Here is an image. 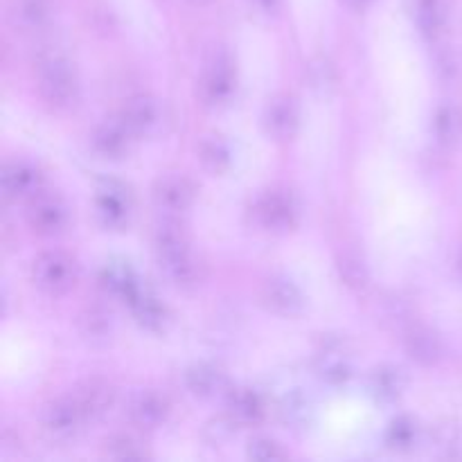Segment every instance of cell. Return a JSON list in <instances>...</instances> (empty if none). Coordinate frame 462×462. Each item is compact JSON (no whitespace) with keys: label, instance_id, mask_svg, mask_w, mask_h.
Returning a JSON list of instances; mask_svg holds the SVG:
<instances>
[{"label":"cell","instance_id":"83f0119b","mask_svg":"<svg viewBox=\"0 0 462 462\" xmlns=\"http://www.w3.org/2000/svg\"><path fill=\"white\" fill-rule=\"evenodd\" d=\"M338 273L347 287L361 289L368 284V269H365L364 260L355 253H346V255L338 257Z\"/></svg>","mask_w":462,"mask_h":462},{"label":"cell","instance_id":"3957f363","mask_svg":"<svg viewBox=\"0 0 462 462\" xmlns=\"http://www.w3.org/2000/svg\"><path fill=\"white\" fill-rule=\"evenodd\" d=\"M32 278L41 291L50 296L66 293L75 284L77 264L66 251H45L32 264Z\"/></svg>","mask_w":462,"mask_h":462},{"label":"cell","instance_id":"cb8c5ba5","mask_svg":"<svg viewBox=\"0 0 462 462\" xmlns=\"http://www.w3.org/2000/svg\"><path fill=\"white\" fill-rule=\"evenodd\" d=\"M230 413L237 422H257L264 413V402L251 388H239L230 395Z\"/></svg>","mask_w":462,"mask_h":462},{"label":"cell","instance_id":"9c48e42d","mask_svg":"<svg viewBox=\"0 0 462 462\" xmlns=\"http://www.w3.org/2000/svg\"><path fill=\"white\" fill-rule=\"evenodd\" d=\"M75 400L86 420H99L116 404V391L104 379H88L75 393Z\"/></svg>","mask_w":462,"mask_h":462},{"label":"cell","instance_id":"6da1fadb","mask_svg":"<svg viewBox=\"0 0 462 462\" xmlns=\"http://www.w3.org/2000/svg\"><path fill=\"white\" fill-rule=\"evenodd\" d=\"M161 269L179 287H192L199 280V264L189 251V239L179 224H162L156 233Z\"/></svg>","mask_w":462,"mask_h":462},{"label":"cell","instance_id":"ffe728a7","mask_svg":"<svg viewBox=\"0 0 462 462\" xmlns=\"http://www.w3.org/2000/svg\"><path fill=\"white\" fill-rule=\"evenodd\" d=\"M131 311H134L135 320H138L143 328L147 329H161L167 320L165 307L158 302L156 296H152L149 291L140 289L134 298L129 300Z\"/></svg>","mask_w":462,"mask_h":462},{"label":"cell","instance_id":"2e32d148","mask_svg":"<svg viewBox=\"0 0 462 462\" xmlns=\"http://www.w3.org/2000/svg\"><path fill=\"white\" fill-rule=\"evenodd\" d=\"M12 18L23 32H39L52 18V3L50 0H14Z\"/></svg>","mask_w":462,"mask_h":462},{"label":"cell","instance_id":"9a60e30c","mask_svg":"<svg viewBox=\"0 0 462 462\" xmlns=\"http://www.w3.org/2000/svg\"><path fill=\"white\" fill-rule=\"evenodd\" d=\"M97 212L106 226H122L129 217V194L122 185L108 183L97 194Z\"/></svg>","mask_w":462,"mask_h":462},{"label":"cell","instance_id":"5b68a950","mask_svg":"<svg viewBox=\"0 0 462 462\" xmlns=\"http://www.w3.org/2000/svg\"><path fill=\"white\" fill-rule=\"evenodd\" d=\"M264 302L280 316H298L305 310V293L293 280L275 275L264 284Z\"/></svg>","mask_w":462,"mask_h":462},{"label":"cell","instance_id":"f1b7e54d","mask_svg":"<svg viewBox=\"0 0 462 462\" xmlns=\"http://www.w3.org/2000/svg\"><path fill=\"white\" fill-rule=\"evenodd\" d=\"M415 438H418V427L411 418H397L395 422L388 427L386 442L393 449H411L415 445Z\"/></svg>","mask_w":462,"mask_h":462},{"label":"cell","instance_id":"8fae6325","mask_svg":"<svg viewBox=\"0 0 462 462\" xmlns=\"http://www.w3.org/2000/svg\"><path fill=\"white\" fill-rule=\"evenodd\" d=\"M404 346L411 359L420 365H433L442 356L440 337L433 329L422 328V325H415V328L409 329V334L404 338Z\"/></svg>","mask_w":462,"mask_h":462},{"label":"cell","instance_id":"4fadbf2b","mask_svg":"<svg viewBox=\"0 0 462 462\" xmlns=\"http://www.w3.org/2000/svg\"><path fill=\"white\" fill-rule=\"evenodd\" d=\"M203 97L212 104H221L230 99L235 90V70L228 59H217L210 70L203 77Z\"/></svg>","mask_w":462,"mask_h":462},{"label":"cell","instance_id":"d6a6232c","mask_svg":"<svg viewBox=\"0 0 462 462\" xmlns=\"http://www.w3.org/2000/svg\"><path fill=\"white\" fill-rule=\"evenodd\" d=\"M248 456L255 460H280L284 458V451L280 449V445L271 438H257L248 447Z\"/></svg>","mask_w":462,"mask_h":462},{"label":"cell","instance_id":"7402d4cb","mask_svg":"<svg viewBox=\"0 0 462 462\" xmlns=\"http://www.w3.org/2000/svg\"><path fill=\"white\" fill-rule=\"evenodd\" d=\"M102 284L111 293L125 298V302H129L131 298H134L135 293L143 289L138 284V280H135V275L131 273L129 266H122V264L106 266V269H104V273H102Z\"/></svg>","mask_w":462,"mask_h":462},{"label":"cell","instance_id":"4dcf8cb0","mask_svg":"<svg viewBox=\"0 0 462 462\" xmlns=\"http://www.w3.org/2000/svg\"><path fill=\"white\" fill-rule=\"evenodd\" d=\"M108 456L117 460H140L144 458V449L140 447L138 440H134L131 436H116L113 440L106 442Z\"/></svg>","mask_w":462,"mask_h":462},{"label":"cell","instance_id":"7a4b0ae2","mask_svg":"<svg viewBox=\"0 0 462 462\" xmlns=\"http://www.w3.org/2000/svg\"><path fill=\"white\" fill-rule=\"evenodd\" d=\"M36 72H39V90L45 102L59 108L75 102L79 84H77L75 68L61 52L50 50V52L41 54Z\"/></svg>","mask_w":462,"mask_h":462},{"label":"cell","instance_id":"484cf974","mask_svg":"<svg viewBox=\"0 0 462 462\" xmlns=\"http://www.w3.org/2000/svg\"><path fill=\"white\" fill-rule=\"evenodd\" d=\"M79 329L90 341H104L111 334V316L102 307H88L79 316Z\"/></svg>","mask_w":462,"mask_h":462},{"label":"cell","instance_id":"603a6c76","mask_svg":"<svg viewBox=\"0 0 462 462\" xmlns=\"http://www.w3.org/2000/svg\"><path fill=\"white\" fill-rule=\"evenodd\" d=\"M199 158L215 174L226 171L230 167V162H233V153H230L228 143L221 140L219 135H208L206 140H201V144H199Z\"/></svg>","mask_w":462,"mask_h":462},{"label":"cell","instance_id":"ba28073f","mask_svg":"<svg viewBox=\"0 0 462 462\" xmlns=\"http://www.w3.org/2000/svg\"><path fill=\"white\" fill-rule=\"evenodd\" d=\"M86 422L84 413H81L79 404H77L75 397H66V400H57L54 404H50L45 409L43 424L48 429L50 436L54 438H72L81 429V424Z\"/></svg>","mask_w":462,"mask_h":462},{"label":"cell","instance_id":"44dd1931","mask_svg":"<svg viewBox=\"0 0 462 462\" xmlns=\"http://www.w3.org/2000/svg\"><path fill=\"white\" fill-rule=\"evenodd\" d=\"M415 21L424 36L436 39L447 25V3L445 0H418L415 3Z\"/></svg>","mask_w":462,"mask_h":462},{"label":"cell","instance_id":"52a82bcc","mask_svg":"<svg viewBox=\"0 0 462 462\" xmlns=\"http://www.w3.org/2000/svg\"><path fill=\"white\" fill-rule=\"evenodd\" d=\"M41 174L30 162L12 161L3 167L0 174V188L7 199H34L39 194Z\"/></svg>","mask_w":462,"mask_h":462},{"label":"cell","instance_id":"836d02e7","mask_svg":"<svg viewBox=\"0 0 462 462\" xmlns=\"http://www.w3.org/2000/svg\"><path fill=\"white\" fill-rule=\"evenodd\" d=\"M370 0H347V5H352V7H365Z\"/></svg>","mask_w":462,"mask_h":462},{"label":"cell","instance_id":"d590c367","mask_svg":"<svg viewBox=\"0 0 462 462\" xmlns=\"http://www.w3.org/2000/svg\"><path fill=\"white\" fill-rule=\"evenodd\" d=\"M456 269H458V275H460V278H462V251H460L458 260H456Z\"/></svg>","mask_w":462,"mask_h":462},{"label":"cell","instance_id":"8992f818","mask_svg":"<svg viewBox=\"0 0 462 462\" xmlns=\"http://www.w3.org/2000/svg\"><path fill=\"white\" fill-rule=\"evenodd\" d=\"M27 219H30V226L39 235H54L66 226L68 210L59 197L36 194L32 199L30 210H27Z\"/></svg>","mask_w":462,"mask_h":462},{"label":"cell","instance_id":"e0dca14e","mask_svg":"<svg viewBox=\"0 0 462 462\" xmlns=\"http://www.w3.org/2000/svg\"><path fill=\"white\" fill-rule=\"evenodd\" d=\"M266 129L275 138H291L298 126V108L291 97H278L266 108Z\"/></svg>","mask_w":462,"mask_h":462},{"label":"cell","instance_id":"f546056e","mask_svg":"<svg viewBox=\"0 0 462 462\" xmlns=\"http://www.w3.org/2000/svg\"><path fill=\"white\" fill-rule=\"evenodd\" d=\"M320 377L332 386H341L350 379V364L343 356H338V352H328L320 361Z\"/></svg>","mask_w":462,"mask_h":462},{"label":"cell","instance_id":"30bf717a","mask_svg":"<svg viewBox=\"0 0 462 462\" xmlns=\"http://www.w3.org/2000/svg\"><path fill=\"white\" fill-rule=\"evenodd\" d=\"M120 122L131 131V135L149 134L158 125V104L149 95H134L122 106Z\"/></svg>","mask_w":462,"mask_h":462},{"label":"cell","instance_id":"d6986e66","mask_svg":"<svg viewBox=\"0 0 462 462\" xmlns=\"http://www.w3.org/2000/svg\"><path fill=\"white\" fill-rule=\"evenodd\" d=\"M226 379L217 365L199 364L185 373V386L197 397H215L224 388Z\"/></svg>","mask_w":462,"mask_h":462},{"label":"cell","instance_id":"4316f807","mask_svg":"<svg viewBox=\"0 0 462 462\" xmlns=\"http://www.w3.org/2000/svg\"><path fill=\"white\" fill-rule=\"evenodd\" d=\"M433 131H436L438 140L442 143H454L462 131V117L454 106L438 108L436 120H433Z\"/></svg>","mask_w":462,"mask_h":462},{"label":"cell","instance_id":"277c9868","mask_svg":"<svg viewBox=\"0 0 462 462\" xmlns=\"http://www.w3.org/2000/svg\"><path fill=\"white\" fill-rule=\"evenodd\" d=\"M255 215L260 224L269 230H289L296 226L298 210L289 194L269 192L257 201Z\"/></svg>","mask_w":462,"mask_h":462},{"label":"cell","instance_id":"5bb4252c","mask_svg":"<svg viewBox=\"0 0 462 462\" xmlns=\"http://www.w3.org/2000/svg\"><path fill=\"white\" fill-rule=\"evenodd\" d=\"M129 415L138 427L156 429L165 422L167 418V402L165 397L153 391H143L134 397L129 406Z\"/></svg>","mask_w":462,"mask_h":462},{"label":"cell","instance_id":"e575fe53","mask_svg":"<svg viewBox=\"0 0 462 462\" xmlns=\"http://www.w3.org/2000/svg\"><path fill=\"white\" fill-rule=\"evenodd\" d=\"M257 3H260L262 7L271 9V7H275V3H278V0H257Z\"/></svg>","mask_w":462,"mask_h":462},{"label":"cell","instance_id":"1f68e13d","mask_svg":"<svg viewBox=\"0 0 462 462\" xmlns=\"http://www.w3.org/2000/svg\"><path fill=\"white\" fill-rule=\"evenodd\" d=\"M282 415L287 422L300 424V422H305L307 415H310V404H307V400L300 395V393H293V395L284 397Z\"/></svg>","mask_w":462,"mask_h":462},{"label":"cell","instance_id":"7c38bea8","mask_svg":"<svg viewBox=\"0 0 462 462\" xmlns=\"http://www.w3.org/2000/svg\"><path fill=\"white\" fill-rule=\"evenodd\" d=\"M153 199L161 208L170 212H183L192 206L194 189L183 176H165L153 188Z\"/></svg>","mask_w":462,"mask_h":462},{"label":"cell","instance_id":"d4e9b609","mask_svg":"<svg viewBox=\"0 0 462 462\" xmlns=\"http://www.w3.org/2000/svg\"><path fill=\"white\" fill-rule=\"evenodd\" d=\"M370 388H373L374 395L383 402L397 400L404 388V374L402 370L393 368V365H382L373 373V379H370Z\"/></svg>","mask_w":462,"mask_h":462},{"label":"cell","instance_id":"ac0fdd59","mask_svg":"<svg viewBox=\"0 0 462 462\" xmlns=\"http://www.w3.org/2000/svg\"><path fill=\"white\" fill-rule=\"evenodd\" d=\"M131 131L122 122L102 125L93 134V147L104 158H122L129 152Z\"/></svg>","mask_w":462,"mask_h":462}]
</instances>
